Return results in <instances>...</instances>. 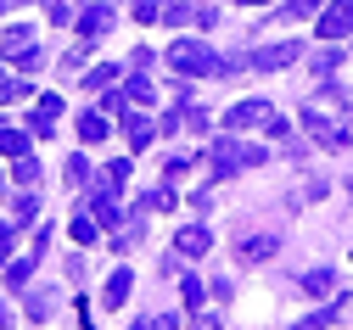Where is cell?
Masks as SVG:
<instances>
[{"mask_svg":"<svg viewBox=\"0 0 353 330\" xmlns=\"http://www.w3.org/2000/svg\"><path fill=\"white\" fill-rule=\"evenodd\" d=\"M163 62L180 73V79H225V56H219V51H208L202 39H174Z\"/></svg>","mask_w":353,"mask_h":330,"instance_id":"obj_1","label":"cell"},{"mask_svg":"<svg viewBox=\"0 0 353 330\" xmlns=\"http://www.w3.org/2000/svg\"><path fill=\"white\" fill-rule=\"evenodd\" d=\"M208 163H213V174L219 179H230L236 168H258V163H270V152H263V146H241V140H213V146H208Z\"/></svg>","mask_w":353,"mask_h":330,"instance_id":"obj_2","label":"cell"},{"mask_svg":"<svg viewBox=\"0 0 353 330\" xmlns=\"http://www.w3.org/2000/svg\"><path fill=\"white\" fill-rule=\"evenodd\" d=\"M303 56V45L297 39H281V45H263V51H247V68L252 73H281V68H292Z\"/></svg>","mask_w":353,"mask_h":330,"instance_id":"obj_3","label":"cell"},{"mask_svg":"<svg viewBox=\"0 0 353 330\" xmlns=\"http://www.w3.org/2000/svg\"><path fill=\"white\" fill-rule=\"evenodd\" d=\"M270 118H275V107H270V101H236V107L225 112V129H230V134H241V129H263Z\"/></svg>","mask_w":353,"mask_h":330,"instance_id":"obj_4","label":"cell"},{"mask_svg":"<svg viewBox=\"0 0 353 330\" xmlns=\"http://www.w3.org/2000/svg\"><path fill=\"white\" fill-rule=\"evenodd\" d=\"M90 218H96L101 229H118V224H123V207H118V185H107V179H101V191L90 196Z\"/></svg>","mask_w":353,"mask_h":330,"instance_id":"obj_5","label":"cell"},{"mask_svg":"<svg viewBox=\"0 0 353 330\" xmlns=\"http://www.w3.org/2000/svg\"><path fill=\"white\" fill-rule=\"evenodd\" d=\"M353 34V0H331L320 17V39H347Z\"/></svg>","mask_w":353,"mask_h":330,"instance_id":"obj_6","label":"cell"},{"mask_svg":"<svg viewBox=\"0 0 353 330\" xmlns=\"http://www.w3.org/2000/svg\"><path fill=\"white\" fill-rule=\"evenodd\" d=\"M174 252H180V258H208V252H213L208 224H185L180 235H174Z\"/></svg>","mask_w":353,"mask_h":330,"instance_id":"obj_7","label":"cell"},{"mask_svg":"<svg viewBox=\"0 0 353 330\" xmlns=\"http://www.w3.org/2000/svg\"><path fill=\"white\" fill-rule=\"evenodd\" d=\"M275 252H281V241H275V235H247V241L236 247V258H241V263H270Z\"/></svg>","mask_w":353,"mask_h":330,"instance_id":"obj_8","label":"cell"},{"mask_svg":"<svg viewBox=\"0 0 353 330\" xmlns=\"http://www.w3.org/2000/svg\"><path fill=\"white\" fill-rule=\"evenodd\" d=\"M303 123H308V134H314L320 146H331V152H342V146H347V134H342L331 118H320V112H303Z\"/></svg>","mask_w":353,"mask_h":330,"instance_id":"obj_9","label":"cell"},{"mask_svg":"<svg viewBox=\"0 0 353 330\" xmlns=\"http://www.w3.org/2000/svg\"><path fill=\"white\" fill-rule=\"evenodd\" d=\"M79 34H84V39L112 34V6H84V12H79Z\"/></svg>","mask_w":353,"mask_h":330,"instance_id":"obj_10","label":"cell"},{"mask_svg":"<svg viewBox=\"0 0 353 330\" xmlns=\"http://www.w3.org/2000/svg\"><path fill=\"white\" fill-rule=\"evenodd\" d=\"M57 118H62V96H39V107H34V134H51Z\"/></svg>","mask_w":353,"mask_h":330,"instance_id":"obj_11","label":"cell"},{"mask_svg":"<svg viewBox=\"0 0 353 330\" xmlns=\"http://www.w3.org/2000/svg\"><path fill=\"white\" fill-rule=\"evenodd\" d=\"M107 129H112V123H107V112H101V107L79 118V140H84V146H96V140H107Z\"/></svg>","mask_w":353,"mask_h":330,"instance_id":"obj_12","label":"cell"},{"mask_svg":"<svg viewBox=\"0 0 353 330\" xmlns=\"http://www.w3.org/2000/svg\"><path fill=\"white\" fill-rule=\"evenodd\" d=\"M129 286H135V274H129V269H112V280H107V308H123L129 302Z\"/></svg>","mask_w":353,"mask_h":330,"instance_id":"obj_13","label":"cell"},{"mask_svg":"<svg viewBox=\"0 0 353 330\" xmlns=\"http://www.w3.org/2000/svg\"><path fill=\"white\" fill-rule=\"evenodd\" d=\"M123 129H129V146H135V152H141V146H152V134H157V123H152L146 112H129V123H123Z\"/></svg>","mask_w":353,"mask_h":330,"instance_id":"obj_14","label":"cell"},{"mask_svg":"<svg viewBox=\"0 0 353 330\" xmlns=\"http://www.w3.org/2000/svg\"><path fill=\"white\" fill-rule=\"evenodd\" d=\"M0 51H6L12 62L28 56V51H34V34H28V28H6V34H0Z\"/></svg>","mask_w":353,"mask_h":330,"instance_id":"obj_15","label":"cell"},{"mask_svg":"<svg viewBox=\"0 0 353 330\" xmlns=\"http://www.w3.org/2000/svg\"><path fill=\"white\" fill-rule=\"evenodd\" d=\"M320 6H325V0H286V6L275 12V28H281V23H297V17H308V12H320Z\"/></svg>","mask_w":353,"mask_h":330,"instance_id":"obj_16","label":"cell"},{"mask_svg":"<svg viewBox=\"0 0 353 330\" xmlns=\"http://www.w3.org/2000/svg\"><path fill=\"white\" fill-rule=\"evenodd\" d=\"M34 263H39V252H23L17 263H6V286H28V274H34Z\"/></svg>","mask_w":353,"mask_h":330,"instance_id":"obj_17","label":"cell"},{"mask_svg":"<svg viewBox=\"0 0 353 330\" xmlns=\"http://www.w3.org/2000/svg\"><path fill=\"white\" fill-rule=\"evenodd\" d=\"M123 96L135 101V107H152V101H157V90H152V79H141V73H135V79L123 84Z\"/></svg>","mask_w":353,"mask_h":330,"instance_id":"obj_18","label":"cell"},{"mask_svg":"<svg viewBox=\"0 0 353 330\" xmlns=\"http://www.w3.org/2000/svg\"><path fill=\"white\" fill-rule=\"evenodd\" d=\"M0 157H28V134L23 129H0Z\"/></svg>","mask_w":353,"mask_h":330,"instance_id":"obj_19","label":"cell"},{"mask_svg":"<svg viewBox=\"0 0 353 330\" xmlns=\"http://www.w3.org/2000/svg\"><path fill=\"white\" fill-rule=\"evenodd\" d=\"M34 218H39V196H34V191H23V196L12 202V224H34Z\"/></svg>","mask_w":353,"mask_h":330,"instance_id":"obj_20","label":"cell"},{"mask_svg":"<svg viewBox=\"0 0 353 330\" xmlns=\"http://www.w3.org/2000/svg\"><path fill=\"white\" fill-rule=\"evenodd\" d=\"M112 84H118V68L112 62H101V68L84 73V90H112Z\"/></svg>","mask_w":353,"mask_h":330,"instance_id":"obj_21","label":"cell"},{"mask_svg":"<svg viewBox=\"0 0 353 330\" xmlns=\"http://www.w3.org/2000/svg\"><path fill=\"white\" fill-rule=\"evenodd\" d=\"M96 229H101V224H96L90 213H79V218L68 224V235H73V241H79V247H90V241H96Z\"/></svg>","mask_w":353,"mask_h":330,"instance_id":"obj_22","label":"cell"},{"mask_svg":"<svg viewBox=\"0 0 353 330\" xmlns=\"http://www.w3.org/2000/svg\"><path fill=\"white\" fill-rule=\"evenodd\" d=\"M12 174H17V185H23V191H34V179H39V163H34V152H28V157H12Z\"/></svg>","mask_w":353,"mask_h":330,"instance_id":"obj_23","label":"cell"},{"mask_svg":"<svg viewBox=\"0 0 353 330\" xmlns=\"http://www.w3.org/2000/svg\"><path fill=\"white\" fill-rule=\"evenodd\" d=\"M62 179H68V191H79V185L90 179V157H68V168H62Z\"/></svg>","mask_w":353,"mask_h":330,"instance_id":"obj_24","label":"cell"},{"mask_svg":"<svg viewBox=\"0 0 353 330\" xmlns=\"http://www.w3.org/2000/svg\"><path fill=\"white\" fill-rule=\"evenodd\" d=\"M331 319H336V302H325L320 313H308V319H297L292 330H331Z\"/></svg>","mask_w":353,"mask_h":330,"instance_id":"obj_25","label":"cell"},{"mask_svg":"<svg viewBox=\"0 0 353 330\" xmlns=\"http://www.w3.org/2000/svg\"><path fill=\"white\" fill-rule=\"evenodd\" d=\"M146 207H152V213H168V207H174V191H168V185L146 191V196H141V213H146Z\"/></svg>","mask_w":353,"mask_h":330,"instance_id":"obj_26","label":"cell"},{"mask_svg":"<svg viewBox=\"0 0 353 330\" xmlns=\"http://www.w3.org/2000/svg\"><path fill=\"white\" fill-rule=\"evenodd\" d=\"M303 286H308V291H331V286H336V274H331V269H308V274H303Z\"/></svg>","mask_w":353,"mask_h":330,"instance_id":"obj_27","label":"cell"},{"mask_svg":"<svg viewBox=\"0 0 353 330\" xmlns=\"http://www.w3.org/2000/svg\"><path fill=\"white\" fill-rule=\"evenodd\" d=\"M12 247H17V224H0V269L12 263Z\"/></svg>","mask_w":353,"mask_h":330,"instance_id":"obj_28","label":"cell"},{"mask_svg":"<svg viewBox=\"0 0 353 330\" xmlns=\"http://www.w3.org/2000/svg\"><path fill=\"white\" fill-rule=\"evenodd\" d=\"M342 68V51H336V45H325V51L314 56V73H336Z\"/></svg>","mask_w":353,"mask_h":330,"instance_id":"obj_29","label":"cell"},{"mask_svg":"<svg viewBox=\"0 0 353 330\" xmlns=\"http://www.w3.org/2000/svg\"><path fill=\"white\" fill-rule=\"evenodd\" d=\"M23 96H28L23 79H0V101H23Z\"/></svg>","mask_w":353,"mask_h":330,"instance_id":"obj_30","label":"cell"},{"mask_svg":"<svg viewBox=\"0 0 353 330\" xmlns=\"http://www.w3.org/2000/svg\"><path fill=\"white\" fill-rule=\"evenodd\" d=\"M46 12H51V23H73V0H46Z\"/></svg>","mask_w":353,"mask_h":330,"instance_id":"obj_31","label":"cell"},{"mask_svg":"<svg viewBox=\"0 0 353 330\" xmlns=\"http://www.w3.org/2000/svg\"><path fill=\"white\" fill-rule=\"evenodd\" d=\"M191 330H219V313H208V308H191Z\"/></svg>","mask_w":353,"mask_h":330,"instance_id":"obj_32","label":"cell"},{"mask_svg":"<svg viewBox=\"0 0 353 330\" xmlns=\"http://www.w3.org/2000/svg\"><path fill=\"white\" fill-rule=\"evenodd\" d=\"M51 313V291H34V302H28V319H46Z\"/></svg>","mask_w":353,"mask_h":330,"instance_id":"obj_33","label":"cell"},{"mask_svg":"<svg viewBox=\"0 0 353 330\" xmlns=\"http://www.w3.org/2000/svg\"><path fill=\"white\" fill-rule=\"evenodd\" d=\"M135 17H141V23H157L163 6H157V0H135Z\"/></svg>","mask_w":353,"mask_h":330,"instance_id":"obj_34","label":"cell"},{"mask_svg":"<svg viewBox=\"0 0 353 330\" xmlns=\"http://www.w3.org/2000/svg\"><path fill=\"white\" fill-rule=\"evenodd\" d=\"M129 179V157H118V163H107V185H123Z\"/></svg>","mask_w":353,"mask_h":330,"instance_id":"obj_35","label":"cell"},{"mask_svg":"<svg viewBox=\"0 0 353 330\" xmlns=\"http://www.w3.org/2000/svg\"><path fill=\"white\" fill-rule=\"evenodd\" d=\"M180 291H185V308H202V286H196L191 274H185V286H180Z\"/></svg>","mask_w":353,"mask_h":330,"instance_id":"obj_36","label":"cell"},{"mask_svg":"<svg viewBox=\"0 0 353 330\" xmlns=\"http://www.w3.org/2000/svg\"><path fill=\"white\" fill-rule=\"evenodd\" d=\"M123 107H129V96H118V90H112V96L101 101V112H118V118H123Z\"/></svg>","mask_w":353,"mask_h":330,"instance_id":"obj_37","label":"cell"},{"mask_svg":"<svg viewBox=\"0 0 353 330\" xmlns=\"http://www.w3.org/2000/svg\"><path fill=\"white\" fill-rule=\"evenodd\" d=\"M129 330H157V324H152V319H135V324H129Z\"/></svg>","mask_w":353,"mask_h":330,"instance_id":"obj_38","label":"cell"},{"mask_svg":"<svg viewBox=\"0 0 353 330\" xmlns=\"http://www.w3.org/2000/svg\"><path fill=\"white\" fill-rule=\"evenodd\" d=\"M241 6H270V0H241Z\"/></svg>","mask_w":353,"mask_h":330,"instance_id":"obj_39","label":"cell"},{"mask_svg":"<svg viewBox=\"0 0 353 330\" xmlns=\"http://www.w3.org/2000/svg\"><path fill=\"white\" fill-rule=\"evenodd\" d=\"M6 6H23V0H0V12H6Z\"/></svg>","mask_w":353,"mask_h":330,"instance_id":"obj_40","label":"cell"},{"mask_svg":"<svg viewBox=\"0 0 353 330\" xmlns=\"http://www.w3.org/2000/svg\"><path fill=\"white\" fill-rule=\"evenodd\" d=\"M0 79H6V68H0Z\"/></svg>","mask_w":353,"mask_h":330,"instance_id":"obj_41","label":"cell"}]
</instances>
